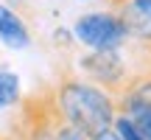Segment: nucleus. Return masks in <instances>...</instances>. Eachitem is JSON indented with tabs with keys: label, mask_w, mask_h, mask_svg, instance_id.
I'll return each instance as SVG.
<instances>
[{
	"label": "nucleus",
	"mask_w": 151,
	"mask_h": 140,
	"mask_svg": "<svg viewBox=\"0 0 151 140\" xmlns=\"http://www.w3.org/2000/svg\"><path fill=\"white\" fill-rule=\"evenodd\" d=\"M56 104L59 112L73 129H78L84 137H92L95 132L109 129L115 121V98L98 84L81 79L78 73L62 67L56 76Z\"/></svg>",
	"instance_id": "obj_1"
},
{
	"label": "nucleus",
	"mask_w": 151,
	"mask_h": 140,
	"mask_svg": "<svg viewBox=\"0 0 151 140\" xmlns=\"http://www.w3.org/2000/svg\"><path fill=\"white\" fill-rule=\"evenodd\" d=\"M73 34L90 51H120L129 39V28L115 11H90L81 14L73 25Z\"/></svg>",
	"instance_id": "obj_2"
},
{
	"label": "nucleus",
	"mask_w": 151,
	"mask_h": 140,
	"mask_svg": "<svg viewBox=\"0 0 151 140\" xmlns=\"http://www.w3.org/2000/svg\"><path fill=\"white\" fill-rule=\"evenodd\" d=\"M78 70L84 73L87 81L98 84L109 95H115L123 87V81L129 79L126 59L120 51H90V53H84L78 59Z\"/></svg>",
	"instance_id": "obj_3"
},
{
	"label": "nucleus",
	"mask_w": 151,
	"mask_h": 140,
	"mask_svg": "<svg viewBox=\"0 0 151 140\" xmlns=\"http://www.w3.org/2000/svg\"><path fill=\"white\" fill-rule=\"evenodd\" d=\"M104 3L123 20L129 37L151 39V0H104Z\"/></svg>",
	"instance_id": "obj_4"
},
{
	"label": "nucleus",
	"mask_w": 151,
	"mask_h": 140,
	"mask_svg": "<svg viewBox=\"0 0 151 140\" xmlns=\"http://www.w3.org/2000/svg\"><path fill=\"white\" fill-rule=\"evenodd\" d=\"M0 42L14 51H22L31 45V31L22 22L20 11H14L11 6H0Z\"/></svg>",
	"instance_id": "obj_5"
},
{
	"label": "nucleus",
	"mask_w": 151,
	"mask_h": 140,
	"mask_svg": "<svg viewBox=\"0 0 151 140\" xmlns=\"http://www.w3.org/2000/svg\"><path fill=\"white\" fill-rule=\"evenodd\" d=\"M20 98H22V95H20V79H17V73L0 67V109L17 107Z\"/></svg>",
	"instance_id": "obj_6"
},
{
	"label": "nucleus",
	"mask_w": 151,
	"mask_h": 140,
	"mask_svg": "<svg viewBox=\"0 0 151 140\" xmlns=\"http://www.w3.org/2000/svg\"><path fill=\"white\" fill-rule=\"evenodd\" d=\"M120 115H126V118L137 126V132L143 135V140H151V107H129Z\"/></svg>",
	"instance_id": "obj_7"
},
{
	"label": "nucleus",
	"mask_w": 151,
	"mask_h": 140,
	"mask_svg": "<svg viewBox=\"0 0 151 140\" xmlns=\"http://www.w3.org/2000/svg\"><path fill=\"white\" fill-rule=\"evenodd\" d=\"M112 129L118 132V137H120V140H143V135L137 132V126L132 123V121L126 118V115H120V112H115Z\"/></svg>",
	"instance_id": "obj_8"
},
{
	"label": "nucleus",
	"mask_w": 151,
	"mask_h": 140,
	"mask_svg": "<svg viewBox=\"0 0 151 140\" xmlns=\"http://www.w3.org/2000/svg\"><path fill=\"white\" fill-rule=\"evenodd\" d=\"M59 140H87V137L81 135L78 129H73L70 123H65V126H62V129H59Z\"/></svg>",
	"instance_id": "obj_9"
},
{
	"label": "nucleus",
	"mask_w": 151,
	"mask_h": 140,
	"mask_svg": "<svg viewBox=\"0 0 151 140\" xmlns=\"http://www.w3.org/2000/svg\"><path fill=\"white\" fill-rule=\"evenodd\" d=\"M87 140H120V137H118V132H115L112 126H109V129L95 132V135H92V137H87Z\"/></svg>",
	"instance_id": "obj_10"
},
{
	"label": "nucleus",
	"mask_w": 151,
	"mask_h": 140,
	"mask_svg": "<svg viewBox=\"0 0 151 140\" xmlns=\"http://www.w3.org/2000/svg\"><path fill=\"white\" fill-rule=\"evenodd\" d=\"M143 42V48H146V53H148V59H151V39H140Z\"/></svg>",
	"instance_id": "obj_11"
},
{
	"label": "nucleus",
	"mask_w": 151,
	"mask_h": 140,
	"mask_svg": "<svg viewBox=\"0 0 151 140\" xmlns=\"http://www.w3.org/2000/svg\"><path fill=\"white\" fill-rule=\"evenodd\" d=\"M0 140H3V135H0Z\"/></svg>",
	"instance_id": "obj_12"
},
{
	"label": "nucleus",
	"mask_w": 151,
	"mask_h": 140,
	"mask_svg": "<svg viewBox=\"0 0 151 140\" xmlns=\"http://www.w3.org/2000/svg\"><path fill=\"white\" fill-rule=\"evenodd\" d=\"M6 140H9V137H6Z\"/></svg>",
	"instance_id": "obj_13"
},
{
	"label": "nucleus",
	"mask_w": 151,
	"mask_h": 140,
	"mask_svg": "<svg viewBox=\"0 0 151 140\" xmlns=\"http://www.w3.org/2000/svg\"><path fill=\"white\" fill-rule=\"evenodd\" d=\"M3 140H6V137H3Z\"/></svg>",
	"instance_id": "obj_14"
}]
</instances>
